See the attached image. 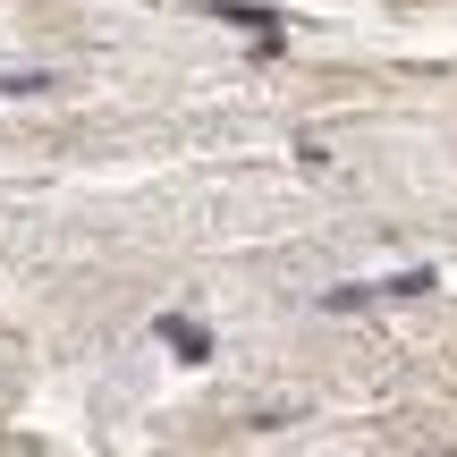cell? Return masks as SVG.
<instances>
[{
	"mask_svg": "<svg viewBox=\"0 0 457 457\" xmlns=\"http://www.w3.org/2000/svg\"><path fill=\"white\" fill-rule=\"evenodd\" d=\"M153 330H162V339L179 347L187 364H204V356H212V330H204V322H187V313H162V322H153Z\"/></svg>",
	"mask_w": 457,
	"mask_h": 457,
	"instance_id": "obj_1",
	"label": "cell"
},
{
	"mask_svg": "<svg viewBox=\"0 0 457 457\" xmlns=\"http://www.w3.org/2000/svg\"><path fill=\"white\" fill-rule=\"evenodd\" d=\"M364 288H373V296H432L441 279H432V271H398V279H364Z\"/></svg>",
	"mask_w": 457,
	"mask_h": 457,
	"instance_id": "obj_2",
	"label": "cell"
},
{
	"mask_svg": "<svg viewBox=\"0 0 457 457\" xmlns=\"http://www.w3.org/2000/svg\"><path fill=\"white\" fill-rule=\"evenodd\" d=\"M51 85H60L51 68H26V77H0V94H51Z\"/></svg>",
	"mask_w": 457,
	"mask_h": 457,
	"instance_id": "obj_3",
	"label": "cell"
}]
</instances>
